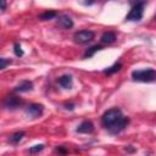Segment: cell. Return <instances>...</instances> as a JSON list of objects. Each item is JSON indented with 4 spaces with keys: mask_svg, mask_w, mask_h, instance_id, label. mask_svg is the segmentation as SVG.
<instances>
[{
    "mask_svg": "<svg viewBox=\"0 0 156 156\" xmlns=\"http://www.w3.org/2000/svg\"><path fill=\"white\" fill-rule=\"evenodd\" d=\"M129 123V118L123 115V112L117 108H110L105 111L101 116V124L111 133V134H118L121 133Z\"/></svg>",
    "mask_w": 156,
    "mask_h": 156,
    "instance_id": "1",
    "label": "cell"
},
{
    "mask_svg": "<svg viewBox=\"0 0 156 156\" xmlns=\"http://www.w3.org/2000/svg\"><path fill=\"white\" fill-rule=\"evenodd\" d=\"M132 78L136 82L149 83L156 80V71L154 68H144V69H135L132 72Z\"/></svg>",
    "mask_w": 156,
    "mask_h": 156,
    "instance_id": "2",
    "label": "cell"
},
{
    "mask_svg": "<svg viewBox=\"0 0 156 156\" xmlns=\"http://www.w3.org/2000/svg\"><path fill=\"white\" fill-rule=\"evenodd\" d=\"M146 2L145 1H140L136 2L129 11V13L126 16V21H132V22H138L143 18L144 15V7H145Z\"/></svg>",
    "mask_w": 156,
    "mask_h": 156,
    "instance_id": "3",
    "label": "cell"
},
{
    "mask_svg": "<svg viewBox=\"0 0 156 156\" xmlns=\"http://www.w3.org/2000/svg\"><path fill=\"white\" fill-rule=\"evenodd\" d=\"M94 38H95V33L93 30H89V29L78 30L73 34V39L77 44H87V43L91 41Z\"/></svg>",
    "mask_w": 156,
    "mask_h": 156,
    "instance_id": "4",
    "label": "cell"
},
{
    "mask_svg": "<svg viewBox=\"0 0 156 156\" xmlns=\"http://www.w3.org/2000/svg\"><path fill=\"white\" fill-rule=\"evenodd\" d=\"M26 112L30 117L35 118V117H39L44 112V106L41 104H30V105H28L26 107Z\"/></svg>",
    "mask_w": 156,
    "mask_h": 156,
    "instance_id": "5",
    "label": "cell"
},
{
    "mask_svg": "<svg viewBox=\"0 0 156 156\" xmlns=\"http://www.w3.org/2000/svg\"><path fill=\"white\" fill-rule=\"evenodd\" d=\"M22 104H23V101H22L18 96H13V95L7 96V98L4 100V106L7 107V108H17V107H20Z\"/></svg>",
    "mask_w": 156,
    "mask_h": 156,
    "instance_id": "6",
    "label": "cell"
},
{
    "mask_svg": "<svg viewBox=\"0 0 156 156\" xmlns=\"http://www.w3.org/2000/svg\"><path fill=\"white\" fill-rule=\"evenodd\" d=\"M57 26L63 29H69L73 27V20L68 15H60L57 18Z\"/></svg>",
    "mask_w": 156,
    "mask_h": 156,
    "instance_id": "7",
    "label": "cell"
},
{
    "mask_svg": "<svg viewBox=\"0 0 156 156\" xmlns=\"http://www.w3.org/2000/svg\"><path fill=\"white\" fill-rule=\"evenodd\" d=\"M93 130H94V124H93L91 121H88V119L83 121V122L76 128V132H77V133H83V134H89V133H91Z\"/></svg>",
    "mask_w": 156,
    "mask_h": 156,
    "instance_id": "8",
    "label": "cell"
},
{
    "mask_svg": "<svg viewBox=\"0 0 156 156\" xmlns=\"http://www.w3.org/2000/svg\"><path fill=\"white\" fill-rule=\"evenodd\" d=\"M57 82L62 88H66V89H71L73 85V79L71 74H62L61 77H58Z\"/></svg>",
    "mask_w": 156,
    "mask_h": 156,
    "instance_id": "9",
    "label": "cell"
},
{
    "mask_svg": "<svg viewBox=\"0 0 156 156\" xmlns=\"http://www.w3.org/2000/svg\"><path fill=\"white\" fill-rule=\"evenodd\" d=\"M33 89V83L30 80H22L20 84L16 85L15 91L16 93H27Z\"/></svg>",
    "mask_w": 156,
    "mask_h": 156,
    "instance_id": "10",
    "label": "cell"
},
{
    "mask_svg": "<svg viewBox=\"0 0 156 156\" xmlns=\"http://www.w3.org/2000/svg\"><path fill=\"white\" fill-rule=\"evenodd\" d=\"M116 39H117L116 33L108 30V32L102 33V35H101V38H100V41H101L102 44H112V43L116 41Z\"/></svg>",
    "mask_w": 156,
    "mask_h": 156,
    "instance_id": "11",
    "label": "cell"
},
{
    "mask_svg": "<svg viewBox=\"0 0 156 156\" xmlns=\"http://www.w3.org/2000/svg\"><path fill=\"white\" fill-rule=\"evenodd\" d=\"M26 135V133L23 132V130H20V132H15L13 134H11L10 135V138H9V143L10 144H12V145H17L22 139H23V136Z\"/></svg>",
    "mask_w": 156,
    "mask_h": 156,
    "instance_id": "12",
    "label": "cell"
},
{
    "mask_svg": "<svg viewBox=\"0 0 156 156\" xmlns=\"http://www.w3.org/2000/svg\"><path fill=\"white\" fill-rule=\"evenodd\" d=\"M57 15H58V13H57L56 11H51V10H49V11H44L43 13L39 15V20H41V21L52 20V18H55Z\"/></svg>",
    "mask_w": 156,
    "mask_h": 156,
    "instance_id": "13",
    "label": "cell"
},
{
    "mask_svg": "<svg viewBox=\"0 0 156 156\" xmlns=\"http://www.w3.org/2000/svg\"><path fill=\"white\" fill-rule=\"evenodd\" d=\"M121 68H122V63H121V62H116V63H113L111 67H108L107 69H105L104 73H105V74H113V73L118 72Z\"/></svg>",
    "mask_w": 156,
    "mask_h": 156,
    "instance_id": "14",
    "label": "cell"
},
{
    "mask_svg": "<svg viewBox=\"0 0 156 156\" xmlns=\"http://www.w3.org/2000/svg\"><path fill=\"white\" fill-rule=\"evenodd\" d=\"M102 48H101V45H93L91 48H89L87 51H85V54H84V58H87V57H91L96 51H99V50H101Z\"/></svg>",
    "mask_w": 156,
    "mask_h": 156,
    "instance_id": "15",
    "label": "cell"
},
{
    "mask_svg": "<svg viewBox=\"0 0 156 156\" xmlns=\"http://www.w3.org/2000/svg\"><path fill=\"white\" fill-rule=\"evenodd\" d=\"M13 52H15V55L17 57H22L23 56V50H22V48H21V45L18 43L13 44Z\"/></svg>",
    "mask_w": 156,
    "mask_h": 156,
    "instance_id": "16",
    "label": "cell"
},
{
    "mask_svg": "<svg viewBox=\"0 0 156 156\" xmlns=\"http://www.w3.org/2000/svg\"><path fill=\"white\" fill-rule=\"evenodd\" d=\"M45 147V145L44 144H38V145H34V146H32V147H29V152L30 154H37V152H40Z\"/></svg>",
    "mask_w": 156,
    "mask_h": 156,
    "instance_id": "17",
    "label": "cell"
},
{
    "mask_svg": "<svg viewBox=\"0 0 156 156\" xmlns=\"http://www.w3.org/2000/svg\"><path fill=\"white\" fill-rule=\"evenodd\" d=\"M10 63H11V60H7V58H5V57H1V58H0V68H1V69H5L6 66L10 65Z\"/></svg>",
    "mask_w": 156,
    "mask_h": 156,
    "instance_id": "18",
    "label": "cell"
},
{
    "mask_svg": "<svg viewBox=\"0 0 156 156\" xmlns=\"http://www.w3.org/2000/svg\"><path fill=\"white\" fill-rule=\"evenodd\" d=\"M56 152H58L60 155H66L67 154V150L63 146H58V147H56Z\"/></svg>",
    "mask_w": 156,
    "mask_h": 156,
    "instance_id": "19",
    "label": "cell"
},
{
    "mask_svg": "<svg viewBox=\"0 0 156 156\" xmlns=\"http://www.w3.org/2000/svg\"><path fill=\"white\" fill-rule=\"evenodd\" d=\"M65 108L72 111V110L74 108V104H73V102H66V104H65Z\"/></svg>",
    "mask_w": 156,
    "mask_h": 156,
    "instance_id": "20",
    "label": "cell"
},
{
    "mask_svg": "<svg viewBox=\"0 0 156 156\" xmlns=\"http://www.w3.org/2000/svg\"><path fill=\"white\" fill-rule=\"evenodd\" d=\"M5 10H6V1H4V0H2V1H1V11L4 12Z\"/></svg>",
    "mask_w": 156,
    "mask_h": 156,
    "instance_id": "21",
    "label": "cell"
},
{
    "mask_svg": "<svg viewBox=\"0 0 156 156\" xmlns=\"http://www.w3.org/2000/svg\"><path fill=\"white\" fill-rule=\"evenodd\" d=\"M83 4H84V5H91V4H94V2H93V1H89V2H83Z\"/></svg>",
    "mask_w": 156,
    "mask_h": 156,
    "instance_id": "22",
    "label": "cell"
}]
</instances>
